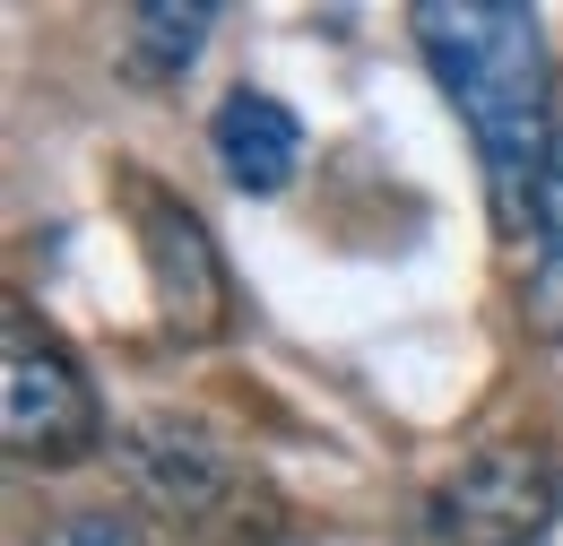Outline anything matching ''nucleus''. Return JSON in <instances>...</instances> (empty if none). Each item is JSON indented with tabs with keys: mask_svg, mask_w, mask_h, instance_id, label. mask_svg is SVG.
<instances>
[{
	"mask_svg": "<svg viewBox=\"0 0 563 546\" xmlns=\"http://www.w3.org/2000/svg\"><path fill=\"white\" fill-rule=\"evenodd\" d=\"M44 546H165L147 529L140 512H113V503H96V512H70V521H53V538Z\"/></svg>",
	"mask_w": 563,
	"mask_h": 546,
	"instance_id": "1a4fd4ad",
	"label": "nucleus"
},
{
	"mask_svg": "<svg viewBox=\"0 0 563 546\" xmlns=\"http://www.w3.org/2000/svg\"><path fill=\"white\" fill-rule=\"evenodd\" d=\"M217 9L209 0H156V9H131V26H122V69L140 78V87H174L183 69L200 62V44H209Z\"/></svg>",
	"mask_w": 563,
	"mask_h": 546,
	"instance_id": "6e6552de",
	"label": "nucleus"
},
{
	"mask_svg": "<svg viewBox=\"0 0 563 546\" xmlns=\"http://www.w3.org/2000/svg\"><path fill=\"white\" fill-rule=\"evenodd\" d=\"M563 512V469L538 443H486L424 485L417 546H538Z\"/></svg>",
	"mask_w": 563,
	"mask_h": 546,
	"instance_id": "20e7f679",
	"label": "nucleus"
},
{
	"mask_svg": "<svg viewBox=\"0 0 563 546\" xmlns=\"http://www.w3.org/2000/svg\"><path fill=\"white\" fill-rule=\"evenodd\" d=\"M122 469H131V494L140 512H156L174 538L191 546H286L295 538V512L286 494L261 478V460L209 425V416H140L122 443Z\"/></svg>",
	"mask_w": 563,
	"mask_h": 546,
	"instance_id": "f03ea898",
	"label": "nucleus"
},
{
	"mask_svg": "<svg viewBox=\"0 0 563 546\" xmlns=\"http://www.w3.org/2000/svg\"><path fill=\"white\" fill-rule=\"evenodd\" d=\"M433 87L451 96V113L468 122L486 156V200L503 234H529L538 200V165L555 139V62H547V18L520 0H417L408 9Z\"/></svg>",
	"mask_w": 563,
	"mask_h": 546,
	"instance_id": "f257e3e1",
	"label": "nucleus"
},
{
	"mask_svg": "<svg viewBox=\"0 0 563 546\" xmlns=\"http://www.w3.org/2000/svg\"><path fill=\"white\" fill-rule=\"evenodd\" d=\"M520 330L538 347L563 339V122L538 165V200H529V261H520Z\"/></svg>",
	"mask_w": 563,
	"mask_h": 546,
	"instance_id": "0eeeda50",
	"label": "nucleus"
},
{
	"mask_svg": "<svg viewBox=\"0 0 563 546\" xmlns=\"http://www.w3.org/2000/svg\"><path fill=\"white\" fill-rule=\"evenodd\" d=\"M0 443L18 469H78L104 451V400L35 304H9L0 321Z\"/></svg>",
	"mask_w": 563,
	"mask_h": 546,
	"instance_id": "7ed1b4c3",
	"label": "nucleus"
},
{
	"mask_svg": "<svg viewBox=\"0 0 563 546\" xmlns=\"http://www.w3.org/2000/svg\"><path fill=\"white\" fill-rule=\"evenodd\" d=\"M209 148H217V165H225L234 192H261V200H269V192L295 183V165H303V122L286 113L278 96L234 87V96L209 113Z\"/></svg>",
	"mask_w": 563,
	"mask_h": 546,
	"instance_id": "423d86ee",
	"label": "nucleus"
},
{
	"mask_svg": "<svg viewBox=\"0 0 563 546\" xmlns=\"http://www.w3.org/2000/svg\"><path fill=\"white\" fill-rule=\"evenodd\" d=\"M122 200H131V226H140V261H147V286H156L165 330L209 347L217 330H225V261H217L209 226L174 200L165 183H147V174L122 183Z\"/></svg>",
	"mask_w": 563,
	"mask_h": 546,
	"instance_id": "39448f33",
	"label": "nucleus"
}]
</instances>
